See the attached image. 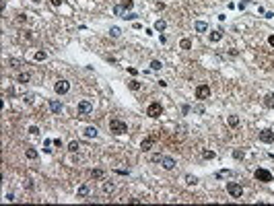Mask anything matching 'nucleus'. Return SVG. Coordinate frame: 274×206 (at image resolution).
Masks as SVG:
<instances>
[{
    "instance_id": "9",
    "label": "nucleus",
    "mask_w": 274,
    "mask_h": 206,
    "mask_svg": "<svg viewBox=\"0 0 274 206\" xmlns=\"http://www.w3.org/2000/svg\"><path fill=\"white\" fill-rule=\"evenodd\" d=\"M260 140L266 142V144H272V142H274V132H272V130H268V128L262 130V132H260Z\"/></svg>"
},
{
    "instance_id": "41",
    "label": "nucleus",
    "mask_w": 274,
    "mask_h": 206,
    "mask_svg": "<svg viewBox=\"0 0 274 206\" xmlns=\"http://www.w3.org/2000/svg\"><path fill=\"white\" fill-rule=\"evenodd\" d=\"M50 2H52V4H54V6H60V4H62V2H64V0H50Z\"/></svg>"
},
{
    "instance_id": "32",
    "label": "nucleus",
    "mask_w": 274,
    "mask_h": 206,
    "mask_svg": "<svg viewBox=\"0 0 274 206\" xmlns=\"http://www.w3.org/2000/svg\"><path fill=\"white\" fill-rule=\"evenodd\" d=\"M202 157L204 159H214L217 155H214V150H202Z\"/></svg>"
},
{
    "instance_id": "13",
    "label": "nucleus",
    "mask_w": 274,
    "mask_h": 206,
    "mask_svg": "<svg viewBox=\"0 0 274 206\" xmlns=\"http://www.w3.org/2000/svg\"><path fill=\"white\" fill-rule=\"evenodd\" d=\"M97 134H99V132H97V128H95V126H87V128H85V138H95Z\"/></svg>"
},
{
    "instance_id": "12",
    "label": "nucleus",
    "mask_w": 274,
    "mask_h": 206,
    "mask_svg": "<svg viewBox=\"0 0 274 206\" xmlns=\"http://www.w3.org/2000/svg\"><path fill=\"white\" fill-rule=\"evenodd\" d=\"M194 29L198 31V33H206V31H208V23H204V21H196Z\"/></svg>"
},
{
    "instance_id": "25",
    "label": "nucleus",
    "mask_w": 274,
    "mask_h": 206,
    "mask_svg": "<svg viewBox=\"0 0 274 206\" xmlns=\"http://www.w3.org/2000/svg\"><path fill=\"white\" fill-rule=\"evenodd\" d=\"M109 35H111L114 39H118V37L122 35V29H120V27H111V29H109Z\"/></svg>"
},
{
    "instance_id": "43",
    "label": "nucleus",
    "mask_w": 274,
    "mask_h": 206,
    "mask_svg": "<svg viewBox=\"0 0 274 206\" xmlns=\"http://www.w3.org/2000/svg\"><path fill=\"white\" fill-rule=\"evenodd\" d=\"M33 2H39V0H33Z\"/></svg>"
},
{
    "instance_id": "11",
    "label": "nucleus",
    "mask_w": 274,
    "mask_h": 206,
    "mask_svg": "<svg viewBox=\"0 0 274 206\" xmlns=\"http://www.w3.org/2000/svg\"><path fill=\"white\" fill-rule=\"evenodd\" d=\"M50 109H52V114H62V103L60 101H56V99H52L50 101Z\"/></svg>"
},
{
    "instance_id": "2",
    "label": "nucleus",
    "mask_w": 274,
    "mask_h": 206,
    "mask_svg": "<svg viewBox=\"0 0 274 206\" xmlns=\"http://www.w3.org/2000/svg\"><path fill=\"white\" fill-rule=\"evenodd\" d=\"M253 177H256L258 182H264V183L272 182V173L268 171V169H264V167H258V169L253 171Z\"/></svg>"
},
{
    "instance_id": "27",
    "label": "nucleus",
    "mask_w": 274,
    "mask_h": 206,
    "mask_svg": "<svg viewBox=\"0 0 274 206\" xmlns=\"http://www.w3.org/2000/svg\"><path fill=\"white\" fill-rule=\"evenodd\" d=\"M163 68V62H161V60H153V62H150V70H161Z\"/></svg>"
},
{
    "instance_id": "24",
    "label": "nucleus",
    "mask_w": 274,
    "mask_h": 206,
    "mask_svg": "<svg viewBox=\"0 0 274 206\" xmlns=\"http://www.w3.org/2000/svg\"><path fill=\"white\" fill-rule=\"evenodd\" d=\"M128 87H130V89H132V91H138V89H140V87H142V85H140V80L132 79V80H130V82H128Z\"/></svg>"
},
{
    "instance_id": "28",
    "label": "nucleus",
    "mask_w": 274,
    "mask_h": 206,
    "mask_svg": "<svg viewBox=\"0 0 274 206\" xmlns=\"http://www.w3.org/2000/svg\"><path fill=\"white\" fill-rule=\"evenodd\" d=\"M103 192H105V194H111V192H114V183L105 182V183H103Z\"/></svg>"
},
{
    "instance_id": "20",
    "label": "nucleus",
    "mask_w": 274,
    "mask_h": 206,
    "mask_svg": "<svg viewBox=\"0 0 274 206\" xmlns=\"http://www.w3.org/2000/svg\"><path fill=\"white\" fill-rule=\"evenodd\" d=\"M35 60H37V62H44V60H47V52H44V50H37V52H35Z\"/></svg>"
},
{
    "instance_id": "26",
    "label": "nucleus",
    "mask_w": 274,
    "mask_h": 206,
    "mask_svg": "<svg viewBox=\"0 0 274 206\" xmlns=\"http://www.w3.org/2000/svg\"><path fill=\"white\" fill-rule=\"evenodd\" d=\"M132 6H134V0H122V8L124 11H132Z\"/></svg>"
},
{
    "instance_id": "40",
    "label": "nucleus",
    "mask_w": 274,
    "mask_h": 206,
    "mask_svg": "<svg viewBox=\"0 0 274 206\" xmlns=\"http://www.w3.org/2000/svg\"><path fill=\"white\" fill-rule=\"evenodd\" d=\"M11 64H12V66H19V64H21V60H15V58H11Z\"/></svg>"
},
{
    "instance_id": "36",
    "label": "nucleus",
    "mask_w": 274,
    "mask_h": 206,
    "mask_svg": "<svg viewBox=\"0 0 274 206\" xmlns=\"http://www.w3.org/2000/svg\"><path fill=\"white\" fill-rule=\"evenodd\" d=\"M115 173H120V175H128L130 169H128V167H126V169H115Z\"/></svg>"
},
{
    "instance_id": "38",
    "label": "nucleus",
    "mask_w": 274,
    "mask_h": 206,
    "mask_svg": "<svg viewBox=\"0 0 274 206\" xmlns=\"http://www.w3.org/2000/svg\"><path fill=\"white\" fill-rule=\"evenodd\" d=\"M4 198H6V202H12V200H15V194H11V192H8V194L4 196Z\"/></svg>"
},
{
    "instance_id": "33",
    "label": "nucleus",
    "mask_w": 274,
    "mask_h": 206,
    "mask_svg": "<svg viewBox=\"0 0 274 206\" xmlns=\"http://www.w3.org/2000/svg\"><path fill=\"white\" fill-rule=\"evenodd\" d=\"M114 14H124V8H122V4H118V6H114Z\"/></svg>"
},
{
    "instance_id": "1",
    "label": "nucleus",
    "mask_w": 274,
    "mask_h": 206,
    "mask_svg": "<svg viewBox=\"0 0 274 206\" xmlns=\"http://www.w3.org/2000/svg\"><path fill=\"white\" fill-rule=\"evenodd\" d=\"M109 130L114 134H126L128 132V124L122 122V120H118V117H114V120H109Z\"/></svg>"
},
{
    "instance_id": "16",
    "label": "nucleus",
    "mask_w": 274,
    "mask_h": 206,
    "mask_svg": "<svg viewBox=\"0 0 274 206\" xmlns=\"http://www.w3.org/2000/svg\"><path fill=\"white\" fill-rule=\"evenodd\" d=\"M87 194H89V185H87V183L79 185V190H76V196H79V198H85Z\"/></svg>"
},
{
    "instance_id": "10",
    "label": "nucleus",
    "mask_w": 274,
    "mask_h": 206,
    "mask_svg": "<svg viewBox=\"0 0 274 206\" xmlns=\"http://www.w3.org/2000/svg\"><path fill=\"white\" fill-rule=\"evenodd\" d=\"M161 165H163V169H167V171H171V169H175V159H171V157H163V161H161Z\"/></svg>"
},
{
    "instance_id": "5",
    "label": "nucleus",
    "mask_w": 274,
    "mask_h": 206,
    "mask_svg": "<svg viewBox=\"0 0 274 206\" xmlns=\"http://www.w3.org/2000/svg\"><path fill=\"white\" fill-rule=\"evenodd\" d=\"M227 192L233 196V198H241V196H243V188H241L239 183H235V182H229L227 183Z\"/></svg>"
},
{
    "instance_id": "23",
    "label": "nucleus",
    "mask_w": 274,
    "mask_h": 206,
    "mask_svg": "<svg viewBox=\"0 0 274 206\" xmlns=\"http://www.w3.org/2000/svg\"><path fill=\"white\" fill-rule=\"evenodd\" d=\"M103 175H105V171H103V169H93V171H91V177H93V179H101Z\"/></svg>"
},
{
    "instance_id": "7",
    "label": "nucleus",
    "mask_w": 274,
    "mask_h": 206,
    "mask_svg": "<svg viewBox=\"0 0 274 206\" xmlns=\"http://www.w3.org/2000/svg\"><path fill=\"white\" fill-rule=\"evenodd\" d=\"M54 91H56L58 95H66V93L70 91V82H68V80H64V79L58 80L56 85H54Z\"/></svg>"
},
{
    "instance_id": "6",
    "label": "nucleus",
    "mask_w": 274,
    "mask_h": 206,
    "mask_svg": "<svg viewBox=\"0 0 274 206\" xmlns=\"http://www.w3.org/2000/svg\"><path fill=\"white\" fill-rule=\"evenodd\" d=\"M76 111H79V115H89L93 111V103L87 101V99H82V101L76 105Z\"/></svg>"
},
{
    "instance_id": "42",
    "label": "nucleus",
    "mask_w": 274,
    "mask_h": 206,
    "mask_svg": "<svg viewBox=\"0 0 274 206\" xmlns=\"http://www.w3.org/2000/svg\"><path fill=\"white\" fill-rule=\"evenodd\" d=\"M268 43H270V46L274 47V35H270V37H268Z\"/></svg>"
},
{
    "instance_id": "15",
    "label": "nucleus",
    "mask_w": 274,
    "mask_h": 206,
    "mask_svg": "<svg viewBox=\"0 0 274 206\" xmlns=\"http://www.w3.org/2000/svg\"><path fill=\"white\" fill-rule=\"evenodd\" d=\"M264 105H266L268 109H274V93H268V95H266V99H264Z\"/></svg>"
},
{
    "instance_id": "21",
    "label": "nucleus",
    "mask_w": 274,
    "mask_h": 206,
    "mask_svg": "<svg viewBox=\"0 0 274 206\" xmlns=\"http://www.w3.org/2000/svg\"><path fill=\"white\" fill-rule=\"evenodd\" d=\"M208 39L217 43V41H221V39H223V33H221V31H212V33L208 35Z\"/></svg>"
},
{
    "instance_id": "4",
    "label": "nucleus",
    "mask_w": 274,
    "mask_h": 206,
    "mask_svg": "<svg viewBox=\"0 0 274 206\" xmlns=\"http://www.w3.org/2000/svg\"><path fill=\"white\" fill-rule=\"evenodd\" d=\"M194 95H196V99L204 101V99H208V97H210V87H208V85H198Z\"/></svg>"
},
{
    "instance_id": "14",
    "label": "nucleus",
    "mask_w": 274,
    "mask_h": 206,
    "mask_svg": "<svg viewBox=\"0 0 274 206\" xmlns=\"http://www.w3.org/2000/svg\"><path fill=\"white\" fill-rule=\"evenodd\" d=\"M25 157H27V159H31V161H35L37 157H39V153H37L35 149H31V146H29V149H25Z\"/></svg>"
},
{
    "instance_id": "30",
    "label": "nucleus",
    "mask_w": 274,
    "mask_h": 206,
    "mask_svg": "<svg viewBox=\"0 0 274 206\" xmlns=\"http://www.w3.org/2000/svg\"><path fill=\"white\" fill-rule=\"evenodd\" d=\"M233 157H235V159H237V161H243V157H245V153H243V150H239V149H235V150H233Z\"/></svg>"
},
{
    "instance_id": "44",
    "label": "nucleus",
    "mask_w": 274,
    "mask_h": 206,
    "mask_svg": "<svg viewBox=\"0 0 274 206\" xmlns=\"http://www.w3.org/2000/svg\"><path fill=\"white\" fill-rule=\"evenodd\" d=\"M272 66H274V60H272Z\"/></svg>"
},
{
    "instance_id": "35",
    "label": "nucleus",
    "mask_w": 274,
    "mask_h": 206,
    "mask_svg": "<svg viewBox=\"0 0 274 206\" xmlns=\"http://www.w3.org/2000/svg\"><path fill=\"white\" fill-rule=\"evenodd\" d=\"M150 161H153V163H161V161H163V155H153Z\"/></svg>"
},
{
    "instance_id": "22",
    "label": "nucleus",
    "mask_w": 274,
    "mask_h": 206,
    "mask_svg": "<svg viewBox=\"0 0 274 206\" xmlns=\"http://www.w3.org/2000/svg\"><path fill=\"white\" fill-rule=\"evenodd\" d=\"M179 47H182V50H192V41H190L188 37H183L182 41H179Z\"/></svg>"
},
{
    "instance_id": "19",
    "label": "nucleus",
    "mask_w": 274,
    "mask_h": 206,
    "mask_svg": "<svg viewBox=\"0 0 274 206\" xmlns=\"http://www.w3.org/2000/svg\"><path fill=\"white\" fill-rule=\"evenodd\" d=\"M227 124H229L231 128H237V126H239V117H237V115H229V117H227Z\"/></svg>"
},
{
    "instance_id": "8",
    "label": "nucleus",
    "mask_w": 274,
    "mask_h": 206,
    "mask_svg": "<svg viewBox=\"0 0 274 206\" xmlns=\"http://www.w3.org/2000/svg\"><path fill=\"white\" fill-rule=\"evenodd\" d=\"M155 140H157L155 136H147L142 142H140V150H142V153H149V150L153 149V144H155Z\"/></svg>"
},
{
    "instance_id": "18",
    "label": "nucleus",
    "mask_w": 274,
    "mask_h": 206,
    "mask_svg": "<svg viewBox=\"0 0 274 206\" xmlns=\"http://www.w3.org/2000/svg\"><path fill=\"white\" fill-rule=\"evenodd\" d=\"M165 29H167V23H165L163 19H159V21L155 23V31H159V33H163Z\"/></svg>"
},
{
    "instance_id": "3",
    "label": "nucleus",
    "mask_w": 274,
    "mask_h": 206,
    "mask_svg": "<svg viewBox=\"0 0 274 206\" xmlns=\"http://www.w3.org/2000/svg\"><path fill=\"white\" fill-rule=\"evenodd\" d=\"M161 114H163V105H161L159 101L149 103V107H147V115H149V117H159Z\"/></svg>"
},
{
    "instance_id": "39",
    "label": "nucleus",
    "mask_w": 274,
    "mask_h": 206,
    "mask_svg": "<svg viewBox=\"0 0 274 206\" xmlns=\"http://www.w3.org/2000/svg\"><path fill=\"white\" fill-rule=\"evenodd\" d=\"M128 72H130V74H132V76H136V74H138V70H136V68H132V66H130V68H128Z\"/></svg>"
},
{
    "instance_id": "29",
    "label": "nucleus",
    "mask_w": 274,
    "mask_h": 206,
    "mask_svg": "<svg viewBox=\"0 0 274 206\" xmlns=\"http://www.w3.org/2000/svg\"><path fill=\"white\" fill-rule=\"evenodd\" d=\"M80 149V144H79V142H76V140H72V142H70V144H68V150H70V153H76V150H79Z\"/></svg>"
},
{
    "instance_id": "37",
    "label": "nucleus",
    "mask_w": 274,
    "mask_h": 206,
    "mask_svg": "<svg viewBox=\"0 0 274 206\" xmlns=\"http://www.w3.org/2000/svg\"><path fill=\"white\" fill-rule=\"evenodd\" d=\"M29 132H31V134H39V128H37V126H31V128H29Z\"/></svg>"
},
{
    "instance_id": "17",
    "label": "nucleus",
    "mask_w": 274,
    "mask_h": 206,
    "mask_svg": "<svg viewBox=\"0 0 274 206\" xmlns=\"http://www.w3.org/2000/svg\"><path fill=\"white\" fill-rule=\"evenodd\" d=\"M17 80H19V82H29V80H31V74H29V72H19V74H17Z\"/></svg>"
},
{
    "instance_id": "34",
    "label": "nucleus",
    "mask_w": 274,
    "mask_h": 206,
    "mask_svg": "<svg viewBox=\"0 0 274 206\" xmlns=\"http://www.w3.org/2000/svg\"><path fill=\"white\" fill-rule=\"evenodd\" d=\"M136 17L138 14H134V12H128L126 17H122V19H128V21H136Z\"/></svg>"
},
{
    "instance_id": "31",
    "label": "nucleus",
    "mask_w": 274,
    "mask_h": 206,
    "mask_svg": "<svg viewBox=\"0 0 274 206\" xmlns=\"http://www.w3.org/2000/svg\"><path fill=\"white\" fill-rule=\"evenodd\" d=\"M185 182H188V185H196V183H198V177H196V175H188Z\"/></svg>"
}]
</instances>
